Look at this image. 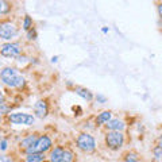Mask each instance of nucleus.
Instances as JSON below:
<instances>
[{
  "mask_svg": "<svg viewBox=\"0 0 162 162\" xmlns=\"http://www.w3.org/2000/svg\"><path fill=\"white\" fill-rule=\"evenodd\" d=\"M0 149H2V151H4L6 149H7V141H6V139H2V146H0Z\"/></svg>",
  "mask_w": 162,
  "mask_h": 162,
  "instance_id": "nucleus-22",
  "label": "nucleus"
},
{
  "mask_svg": "<svg viewBox=\"0 0 162 162\" xmlns=\"http://www.w3.org/2000/svg\"><path fill=\"white\" fill-rule=\"evenodd\" d=\"M73 160H74V154L70 150H65L62 162H73Z\"/></svg>",
  "mask_w": 162,
  "mask_h": 162,
  "instance_id": "nucleus-16",
  "label": "nucleus"
},
{
  "mask_svg": "<svg viewBox=\"0 0 162 162\" xmlns=\"http://www.w3.org/2000/svg\"><path fill=\"white\" fill-rule=\"evenodd\" d=\"M35 37H37L35 31H34V30H28V34H27V38H28V39H35Z\"/></svg>",
  "mask_w": 162,
  "mask_h": 162,
  "instance_id": "nucleus-20",
  "label": "nucleus"
},
{
  "mask_svg": "<svg viewBox=\"0 0 162 162\" xmlns=\"http://www.w3.org/2000/svg\"><path fill=\"white\" fill-rule=\"evenodd\" d=\"M0 76H2L3 84L11 87V88H20L24 85V77L15 68H4Z\"/></svg>",
  "mask_w": 162,
  "mask_h": 162,
  "instance_id": "nucleus-1",
  "label": "nucleus"
},
{
  "mask_svg": "<svg viewBox=\"0 0 162 162\" xmlns=\"http://www.w3.org/2000/svg\"><path fill=\"white\" fill-rule=\"evenodd\" d=\"M76 93H77L79 96L83 97V99L88 100V101H89L90 99H92V95H90V92H89L88 89H84V88H76Z\"/></svg>",
  "mask_w": 162,
  "mask_h": 162,
  "instance_id": "nucleus-14",
  "label": "nucleus"
},
{
  "mask_svg": "<svg viewBox=\"0 0 162 162\" xmlns=\"http://www.w3.org/2000/svg\"><path fill=\"white\" fill-rule=\"evenodd\" d=\"M9 8H11V6H9L6 0H2V8H0V14H2V15L7 14V12L9 11Z\"/></svg>",
  "mask_w": 162,
  "mask_h": 162,
  "instance_id": "nucleus-18",
  "label": "nucleus"
},
{
  "mask_svg": "<svg viewBox=\"0 0 162 162\" xmlns=\"http://www.w3.org/2000/svg\"><path fill=\"white\" fill-rule=\"evenodd\" d=\"M76 143H77V147H79L80 150L85 151V153H92V151H95V149H96L95 138H93L92 135L87 134V132L79 135Z\"/></svg>",
  "mask_w": 162,
  "mask_h": 162,
  "instance_id": "nucleus-2",
  "label": "nucleus"
},
{
  "mask_svg": "<svg viewBox=\"0 0 162 162\" xmlns=\"http://www.w3.org/2000/svg\"><path fill=\"white\" fill-rule=\"evenodd\" d=\"M8 120L14 124H26V126H31L34 124L35 118L30 113H24V112H15V113H9L8 115Z\"/></svg>",
  "mask_w": 162,
  "mask_h": 162,
  "instance_id": "nucleus-5",
  "label": "nucleus"
},
{
  "mask_svg": "<svg viewBox=\"0 0 162 162\" xmlns=\"http://www.w3.org/2000/svg\"><path fill=\"white\" fill-rule=\"evenodd\" d=\"M50 147H51V139L49 138L47 135H42V137H39L37 139V142H35L31 147H28L27 150H26V153L27 154H30V153H45V151H47Z\"/></svg>",
  "mask_w": 162,
  "mask_h": 162,
  "instance_id": "nucleus-4",
  "label": "nucleus"
},
{
  "mask_svg": "<svg viewBox=\"0 0 162 162\" xmlns=\"http://www.w3.org/2000/svg\"><path fill=\"white\" fill-rule=\"evenodd\" d=\"M124 162H139V155L134 151H130L124 155Z\"/></svg>",
  "mask_w": 162,
  "mask_h": 162,
  "instance_id": "nucleus-15",
  "label": "nucleus"
},
{
  "mask_svg": "<svg viewBox=\"0 0 162 162\" xmlns=\"http://www.w3.org/2000/svg\"><path fill=\"white\" fill-rule=\"evenodd\" d=\"M20 54V46L18 43H4L2 45V56L4 57H18Z\"/></svg>",
  "mask_w": 162,
  "mask_h": 162,
  "instance_id": "nucleus-7",
  "label": "nucleus"
},
{
  "mask_svg": "<svg viewBox=\"0 0 162 162\" xmlns=\"http://www.w3.org/2000/svg\"><path fill=\"white\" fill-rule=\"evenodd\" d=\"M0 160H2V162H14L11 160V157H8V155H2Z\"/></svg>",
  "mask_w": 162,
  "mask_h": 162,
  "instance_id": "nucleus-21",
  "label": "nucleus"
},
{
  "mask_svg": "<svg viewBox=\"0 0 162 162\" xmlns=\"http://www.w3.org/2000/svg\"><path fill=\"white\" fill-rule=\"evenodd\" d=\"M31 27H32V20H31V18L28 15H26L24 16V20H23V28L26 31H28V30H31Z\"/></svg>",
  "mask_w": 162,
  "mask_h": 162,
  "instance_id": "nucleus-17",
  "label": "nucleus"
},
{
  "mask_svg": "<svg viewBox=\"0 0 162 162\" xmlns=\"http://www.w3.org/2000/svg\"><path fill=\"white\" fill-rule=\"evenodd\" d=\"M105 127L108 131H123L124 130V123L119 120V119H111L105 124Z\"/></svg>",
  "mask_w": 162,
  "mask_h": 162,
  "instance_id": "nucleus-9",
  "label": "nucleus"
},
{
  "mask_svg": "<svg viewBox=\"0 0 162 162\" xmlns=\"http://www.w3.org/2000/svg\"><path fill=\"white\" fill-rule=\"evenodd\" d=\"M124 143V135L122 131H108L105 135V145L112 150H118Z\"/></svg>",
  "mask_w": 162,
  "mask_h": 162,
  "instance_id": "nucleus-3",
  "label": "nucleus"
},
{
  "mask_svg": "<svg viewBox=\"0 0 162 162\" xmlns=\"http://www.w3.org/2000/svg\"><path fill=\"white\" fill-rule=\"evenodd\" d=\"M65 149L62 147H54V150H51L50 153V162H62Z\"/></svg>",
  "mask_w": 162,
  "mask_h": 162,
  "instance_id": "nucleus-10",
  "label": "nucleus"
},
{
  "mask_svg": "<svg viewBox=\"0 0 162 162\" xmlns=\"http://www.w3.org/2000/svg\"><path fill=\"white\" fill-rule=\"evenodd\" d=\"M153 151H154L155 158H162V143H160L158 146H155Z\"/></svg>",
  "mask_w": 162,
  "mask_h": 162,
  "instance_id": "nucleus-19",
  "label": "nucleus"
},
{
  "mask_svg": "<svg viewBox=\"0 0 162 162\" xmlns=\"http://www.w3.org/2000/svg\"><path fill=\"white\" fill-rule=\"evenodd\" d=\"M18 34V30H16L15 24H12L11 22H3L2 26H0V37L3 39H11L15 35Z\"/></svg>",
  "mask_w": 162,
  "mask_h": 162,
  "instance_id": "nucleus-6",
  "label": "nucleus"
},
{
  "mask_svg": "<svg viewBox=\"0 0 162 162\" xmlns=\"http://www.w3.org/2000/svg\"><path fill=\"white\" fill-rule=\"evenodd\" d=\"M111 115L112 113L109 111H103L101 113H99L96 118V124L100 126V124H104V123H108L111 120Z\"/></svg>",
  "mask_w": 162,
  "mask_h": 162,
  "instance_id": "nucleus-11",
  "label": "nucleus"
},
{
  "mask_svg": "<svg viewBox=\"0 0 162 162\" xmlns=\"http://www.w3.org/2000/svg\"><path fill=\"white\" fill-rule=\"evenodd\" d=\"M45 160L43 153H30L26 157V162H42Z\"/></svg>",
  "mask_w": 162,
  "mask_h": 162,
  "instance_id": "nucleus-13",
  "label": "nucleus"
},
{
  "mask_svg": "<svg viewBox=\"0 0 162 162\" xmlns=\"http://www.w3.org/2000/svg\"><path fill=\"white\" fill-rule=\"evenodd\" d=\"M97 99H99L101 103H105V99H104V97H101V96H97Z\"/></svg>",
  "mask_w": 162,
  "mask_h": 162,
  "instance_id": "nucleus-24",
  "label": "nucleus"
},
{
  "mask_svg": "<svg viewBox=\"0 0 162 162\" xmlns=\"http://www.w3.org/2000/svg\"><path fill=\"white\" fill-rule=\"evenodd\" d=\"M161 139H162V135H161Z\"/></svg>",
  "mask_w": 162,
  "mask_h": 162,
  "instance_id": "nucleus-25",
  "label": "nucleus"
},
{
  "mask_svg": "<svg viewBox=\"0 0 162 162\" xmlns=\"http://www.w3.org/2000/svg\"><path fill=\"white\" fill-rule=\"evenodd\" d=\"M158 11H160V15H161V18H162V3L158 6Z\"/></svg>",
  "mask_w": 162,
  "mask_h": 162,
  "instance_id": "nucleus-23",
  "label": "nucleus"
},
{
  "mask_svg": "<svg viewBox=\"0 0 162 162\" xmlns=\"http://www.w3.org/2000/svg\"><path fill=\"white\" fill-rule=\"evenodd\" d=\"M34 112L38 118H45L49 112V107H47V103L45 100H39V101L35 103L34 105Z\"/></svg>",
  "mask_w": 162,
  "mask_h": 162,
  "instance_id": "nucleus-8",
  "label": "nucleus"
},
{
  "mask_svg": "<svg viewBox=\"0 0 162 162\" xmlns=\"http://www.w3.org/2000/svg\"><path fill=\"white\" fill-rule=\"evenodd\" d=\"M39 138V137H37V135L35 134H32V135H28L27 138L26 139H23V141L20 142V147H23V149H26V150H27L28 147H31L32 145L35 143V142H37V139Z\"/></svg>",
  "mask_w": 162,
  "mask_h": 162,
  "instance_id": "nucleus-12",
  "label": "nucleus"
}]
</instances>
